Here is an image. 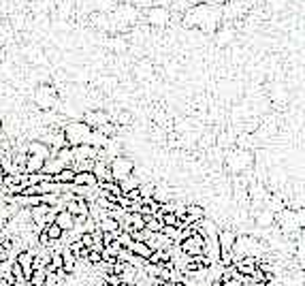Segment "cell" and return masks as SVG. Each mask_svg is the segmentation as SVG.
Masks as SVG:
<instances>
[{
	"mask_svg": "<svg viewBox=\"0 0 305 286\" xmlns=\"http://www.w3.org/2000/svg\"><path fill=\"white\" fill-rule=\"evenodd\" d=\"M222 19V9L218 4H196L184 17V24L188 28H199L203 32L218 30V24Z\"/></svg>",
	"mask_w": 305,
	"mask_h": 286,
	"instance_id": "cell-1",
	"label": "cell"
},
{
	"mask_svg": "<svg viewBox=\"0 0 305 286\" xmlns=\"http://www.w3.org/2000/svg\"><path fill=\"white\" fill-rule=\"evenodd\" d=\"M90 133L92 128L88 126L83 120H71L62 126V135H64V143L68 148H75V145H83L90 141Z\"/></svg>",
	"mask_w": 305,
	"mask_h": 286,
	"instance_id": "cell-2",
	"label": "cell"
},
{
	"mask_svg": "<svg viewBox=\"0 0 305 286\" xmlns=\"http://www.w3.org/2000/svg\"><path fill=\"white\" fill-rule=\"evenodd\" d=\"M109 173H111V180L113 182H120L130 173H135V160H132V156H126V154L113 156V158L109 160Z\"/></svg>",
	"mask_w": 305,
	"mask_h": 286,
	"instance_id": "cell-3",
	"label": "cell"
},
{
	"mask_svg": "<svg viewBox=\"0 0 305 286\" xmlns=\"http://www.w3.org/2000/svg\"><path fill=\"white\" fill-rule=\"evenodd\" d=\"M177 246H179V250H181V254H186V256H190V258L205 256V237H203L199 231H194L192 235L184 237V239H181Z\"/></svg>",
	"mask_w": 305,
	"mask_h": 286,
	"instance_id": "cell-4",
	"label": "cell"
},
{
	"mask_svg": "<svg viewBox=\"0 0 305 286\" xmlns=\"http://www.w3.org/2000/svg\"><path fill=\"white\" fill-rule=\"evenodd\" d=\"M250 167H252V154L245 150H231L226 154V169L231 173H243Z\"/></svg>",
	"mask_w": 305,
	"mask_h": 286,
	"instance_id": "cell-5",
	"label": "cell"
},
{
	"mask_svg": "<svg viewBox=\"0 0 305 286\" xmlns=\"http://www.w3.org/2000/svg\"><path fill=\"white\" fill-rule=\"evenodd\" d=\"M169 19H171V13L164 7H152L147 11V24H152V26H167L169 24Z\"/></svg>",
	"mask_w": 305,
	"mask_h": 286,
	"instance_id": "cell-6",
	"label": "cell"
},
{
	"mask_svg": "<svg viewBox=\"0 0 305 286\" xmlns=\"http://www.w3.org/2000/svg\"><path fill=\"white\" fill-rule=\"evenodd\" d=\"M83 122L88 124L90 128H103L105 124H109V116L103 109H92L83 116Z\"/></svg>",
	"mask_w": 305,
	"mask_h": 286,
	"instance_id": "cell-7",
	"label": "cell"
},
{
	"mask_svg": "<svg viewBox=\"0 0 305 286\" xmlns=\"http://www.w3.org/2000/svg\"><path fill=\"white\" fill-rule=\"evenodd\" d=\"M32 261H34V252L30 250V248H26V250H21L17 256H15V263H19V267L24 269V276H26V280L30 278V273L34 271L32 269Z\"/></svg>",
	"mask_w": 305,
	"mask_h": 286,
	"instance_id": "cell-8",
	"label": "cell"
},
{
	"mask_svg": "<svg viewBox=\"0 0 305 286\" xmlns=\"http://www.w3.org/2000/svg\"><path fill=\"white\" fill-rule=\"evenodd\" d=\"M71 152H73L75 163H81V160H94L96 158V150L92 148V145H88V143L75 145V148H71Z\"/></svg>",
	"mask_w": 305,
	"mask_h": 286,
	"instance_id": "cell-9",
	"label": "cell"
},
{
	"mask_svg": "<svg viewBox=\"0 0 305 286\" xmlns=\"http://www.w3.org/2000/svg\"><path fill=\"white\" fill-rule=\"evenodd\" d=\"M53 222H56L64 233H68V231H73V224H75V216L71 212H66V209H58L56 216H53Z\"/></svg>",
	"mask_w": 305,
	"mask_h": 286,
	"instance_id": "cell-10",
	"label": "cell"
},
{
	"mask_svg": "<svg viewBox=\"0 0 305 286\" xmlns=\"http://www.w3.org/2000/svg\"><path fill=\"white\" fill-rule=\"evenodd\" d=\"M216 239H218V248H220V250H233L237 233H235L233 229H222V231H218Z\"/></svg>",
	"mask_w": 305,
	"mask_h": 286,
	"instance_id": "cell-11",
	"label": "cell"
},
{
	"mask_svg": "<svg viewBox=\"0 0 305 286\" xmlns=\"http://www.w3.org/2000/svg\"><path fill=\"white\" fill-rule=\"evenodd\" d=\"M26 154H34V156H41L43 160H49L51 158V148L45 145L43 141H30L28 148H26Z\"/></svg>",
	"mask_w": 305,
	"mask_h": 286,
	"instance_id": "cell-12",
	"label": "cell"
},
{
	"mask_svg": "<svg viewBox=\"0 0 305 286\" xmlns=\"http://www.w3.org/2000/svg\"><path fill=\"white\" fill-rule=\"evenodd\" d=\"M96 229H100V231H107V233H120V231H122V226H120V222H117L115 218H111L109 214H105L103 218L98 220V224H96Z\"/></svg>",
	"mask_w": 305,
	"mask_h": 286,
	"instance_id": "cell-13",
	"label": "cell"
},
{
	"mask_svg": "<svg viewBox=\"0 0 305 286\" xmlns=\"http://www.w3.org/2000/svg\"><path fill=\"white\" fill-rule=\"evenodd\" d=\"M128 252L135 256H141V258H149L152 256V248H149L147 241H132L130 246H128Z\"/></svg>",
	"mask_w": 305,
	"mask_h": 286,
	"instance_id": "cell-14",
	"label": "cell"
},
{
	"mask_svg": "<svg viewBox=\"0 0 305 286\" xmlns=\"http://www.w3.org/2000/svg\"><path fill=\"white\" fill-rule=\"evenodd\" d=\"M73 186H98L96 177L92 175V171H77L73 180Z\"/></svg>",
	"mask_w": 305,
	"mask_h": 286,
	"instance_id": "cell-15",
	"label": "cell"
},
{
	"mask_svg": "<svg viewBox=\"0 0 305 286\" xmlns=\"http://www.w3.org/2000/svg\"><path fill=\"white\" fill-rule=\"evenodd\" d=\"M73 180H75V169H73V167H64L62 171H58V173L53 175V182L60 184V186H71Z\"/></svg>",
	"mask_w": 305,
	"mask_h": 286,
	"instance_id": "cell-16",
	"label": "cell"
},
{
	"mask_svg": "<svg viewBox=\"0 0 305 286\" xmlns=\"http://www.w3.org/2000/svg\"><path fill=\"white\" fill-rule=\"evenodd\" d=\"M139 184H141V177H137L135 173H130L128 177H124V180L117 182V186H120V192H122V194L135 190V188H139Z\"/></svg>",
	"mask_w": 305,
	"mask_h": 286,
	"instance_id": "cell-17",
	"label": "cell"
},
{
	"mask_svg": "<svg viewBox=\"0 0 305 286\" xmlns=\"http://www.w3.org/2000/svg\"><path fill=\"white\" fill-rule=\"evenodd\" d=\"M275 222V214L271 209H263V212H256V224L263 226V229H271Z\"/></svg>",
	"mask_w": 305,
	"mask_h": 286,
	"instance_id": "cell-18",
	"label": "cell"
},
{
	"mask_svg": "<svg viewBox=\"0 0 305 286\" xmlns=\"http://www.w3.org/2000/svg\"><path fill=\"white\" fill-rule=\"evenodd\" d=\"M162 216H145V226H143V229L147 231L149 235H156V233H160V231H162Z\"/></svg>",
	"mask_w": 305,
	"mask_h": 286,
	"instance_id": "cell-19",
	"label": "cell"
},
{
	"mask_svg": "<svg viewBox=\"0 0 305 286\" xmlns=\"http://www.w3.org/2000/svg\"><path fill=\"white\" fill-rule=\"evenodd\" d=\"M45 235L49 237V241H60L62 237H64V231L60 229V226H58L56 222H49V224H45Z\"/></svg>",
	"mask_w": 305,
	"mask_h": 286,
	"instance_id": "cell-20",
	"label": "cell"
},
{
	"mask_svg": "<svg viewBox=\"0 0 305 286\" xmlns=\"http://www.w3.org/2000/svg\"><path fill=\"white\" fill-rule=\"evenodd\" d=\"M28 284L32 286H45L47 284V271L45 269H34L28 278Z\"/></svg>",
	"mask_w": 305,
	"mask_h": 286,
	"instance_id": "cell-21",
	"label": "cell"
},
{
	"mask_svg": "<svg viewBox=\"0 0 305 286\" xmlns=\"http://www.w3.org/2000/svg\"><path fill=\"white\" fill-rule=\"evenodd\" d=\"M167 239H171L173 244H179V233H181V226H162V231H160Z\"/></svg>",
	"mask_w": 305,
	"mask_h": 286,
	"instance_id": "cell-22",
	"label": "cell"
},
{
	"mask_svg": "<svg viewBox=\"0 0 305 286\" xmlns=\"http://www.w3.org/2000/svg\"><path fill=\"white\" fill-rule=\"evenodd\" d=\"M162 224L164 226H181V222L177 220L175 214H162Z\"/></svg>",
	"mask_w": 305,
	"mask_h": 286,
	"instance_id": "cell-23",
	"label": "cell"
},
{
	"mask_svg": "<svg viewBox=\"0 0 305 286\" xmlns=\"http://www.w3.org/2000/svg\"><path fill=\"white\" fill-rule=\"evenodd\" d=\"M209 286H222V280L220 278H216V280H211Z\"/></svg>",
	"mask_w": 305,
	"mask_h": 286,
	"instance_id": "cell-24",
	"label": "cell"
},
{
	"mask_svg": "<svg viewBox=\"0 0 305 286\" xmlns=\"http://www.w3.org/2000/svg\"><path fill=\"white\" fill-rule=\"evenodd\" d=\"M4 177V169H2V165H0V180Z\"/></svg>",
	"mask_w": 305,
	"mask_h": 286,
	"instance_id": "cell-25",
	"label": "cell"
},
{
	"mask_svg": "<svg viewBox=\"0 0 305 286\" xmlns=\"http://www.w3.org/2000/svg\"><path fill=\"white\" fill-rule=\"evenodd\" d=\"M2 229H4V226H2V224H0V237H2V233H4V231H2Z\"/></svg>",
	"mask_w": 305,
	"mask_h": 286,
	"instance_id": "cell-26",
	"label": "cell"
},
{
	"mask_svg": "<svg viewBox=\"0 0 305 286\" xmlns=\"http://www.w3.org/2000/svg\"><path fill=\"white\" fill-rule=\"evenodd\" d=\"M2 126H4V124H2V120H0V135H2Z\"/></svg>",
	"mask_w": 305,
	"mask_h": 286,
	"instance_id": "cell-27",
	"label": "cell"
},
{
	"mask_svg": "<svg viewBox=\"0 0 305 286\" xmlns=\"http://www.w3.org/2000/svg\"><path fill=\"white\" fill-rule=\"evenodd\" d=\"M100 286H111V284H107V282H103V284H100Z\"/></svg>",
	"mask_w": 305,
	"mask_h": 286,
	"instance_id": "cell-28",
	"label": "cell"
}]
</instances>
